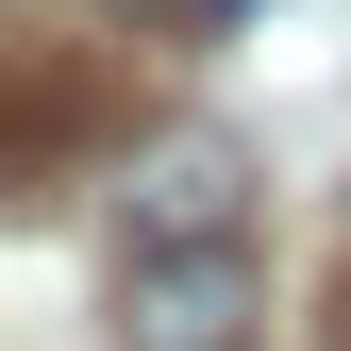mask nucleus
I'll use <instances>...</instances> for the list:
<instances>
[{"instance_id":"nucleus-1","label":"nucleus","mask_w":351,"mask_h":351,"mask_svg":"<svg viewBox=\"0 0 351 351\" xmlns=\"http://www.w3.org/2000/svg\"><path fill=\"white\" fill-rule=\"evenodd\" d=\"M117 351H251L268 335V268L251 234H184V251H117Z\"/></svg>"},{"instance_id":"nucleus-2","label":"nucleus","mask_w":351,"mask_h":351,"mask_svg":"<svg viewBox=\"0 0 351 351\" xmlns=\"http://www.w3.org/2000/svg\"><path fill=\"white\" fill-rule=\"evenodd\" d=\"M184 234H251V151L217 117H167L151 151H117V251H184Z\"/></svg>"},{"instance_id":"nucleus-3","label":"nucleus","mask_w":351,"mask_h":351,"mask_svg":"<svg viewBox=\"0 0 351 351\" xmlns=\"http://www.w3.org/2000/svg\"><path fill=\"white\" fill-rule=\"evenodd\" d=\"M117 17H167V34H234L251 0H117Z\"/></svg>"},{"instance_id":"nucleus-4","label":"nucleus","mask_w":351,"mask_h":351,"mask_svg":"<svg viewBox=\"0 0 351 351\" xmlns=\"http://www.w3.org/2000/svg\"><path fill=\"white\" fill-rule=\"evenodd\" d=\"M335 335H351V318H335Z\"/></svg>"}]
</instances>
